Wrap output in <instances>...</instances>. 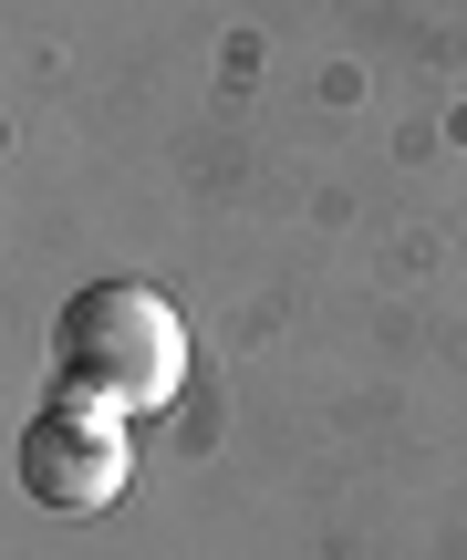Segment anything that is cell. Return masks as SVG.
Returning <instances> with one entry per match:
<instances>
[{
	"instance_id": "cell-2",
	"label": "cell",
	"mask_w": 467,
	"mask_h": 560,
	"mask_svg": "<svg viewBox=\"0 0 467 560\" xmlns=\"http://www.w3.org/2000/svg\"><path fill=\"white\" fill-rule=\"evenodd\" d=\"M11 467L42 509H104L125 488V416H104V405H42L21 425Z\"/></svg>"
},
{
	"instance_id": "cell-1",
	"label": "cell",
	"mask_w": 467,
	"mask_h": 560,
	"mask_svg": "<svg viewBox=\"0 0 467 560\" xmlns=\"http://www.w3.org/2000/svg\"><path fill=\"white\" fill-rule=\"evenodd\" d=\"M52 384H62V405L156 416L187 384V322L145 280H94L52 312Z\"/></svg>"
}]
</instances>
